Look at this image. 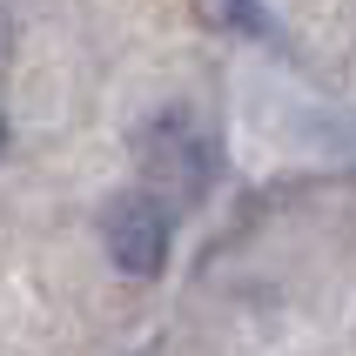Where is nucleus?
<instances>
[{"label": "nucleus", "instance_id": "5", "mask_svg": "<svg viewBox=\"0 0 356 356\" xmlns=\"http://www.w3.org/2000/svg\"><path fill=\"white\" fill-rule=\"evenodd\" d=\"M0 155H7V115H0Z\"/></svg>", "mask_w": 356, "mask_h": 356}, {"label": "nucleus", "instance_id": "3", "mask_svg": "<svg viewBox=\"0 0 356 356\" xmlns=\"http://www.w3.org/2000/svg\"><path fill=\"white\" fill-rule=\"evenodd\" d=\"M202 20H209V27H242V34H262V27H269L256 7H202Z\"/></svg>", "mask_w": 356, "mask_h": 356}, {"label": "nucleus", "instance_id": "1", "mask_svg": "<svg viewBox=\"0 0 356 356\" xmlns=\"http://www.w3.org/2000/svg\"><path fill=\"white\" fill-rule=\"evenodd\" d=\"M141 175L155 188V202H195L216 181V141L188 108H168L141 128Z\"/></svg>", "mask_w": 356, "mask_h": 356}, {"label": "nucleus", "instance_id": "4", "mask_svg": "<svg viewBox=\"0 0 356 356\" xmlns=\"http://www.w3.org/2000/svg\"><path fill=\"white\" fill-rule=\"evenodd\" d=\"M0 60H7V20H0Z\"/></svg>", "mask_w": 356, "mask_h": 356}, {"label": "nucleus", "instance_id": "2", "mask_svg": "<svg viewBox=\"0 0 356 356\" xmlns=\"http://www.w3.org/2000/svg\"><path fill=\"white\" fill-rule=\"evenodd\" d=\"M101 236H108L115 269H128V276H155L161 262H168V236H175V222H168V209H161L155 195H121V202H108Z\"/></svg>", "mask_w": 356, "mask_h": 356}]
</instances>
